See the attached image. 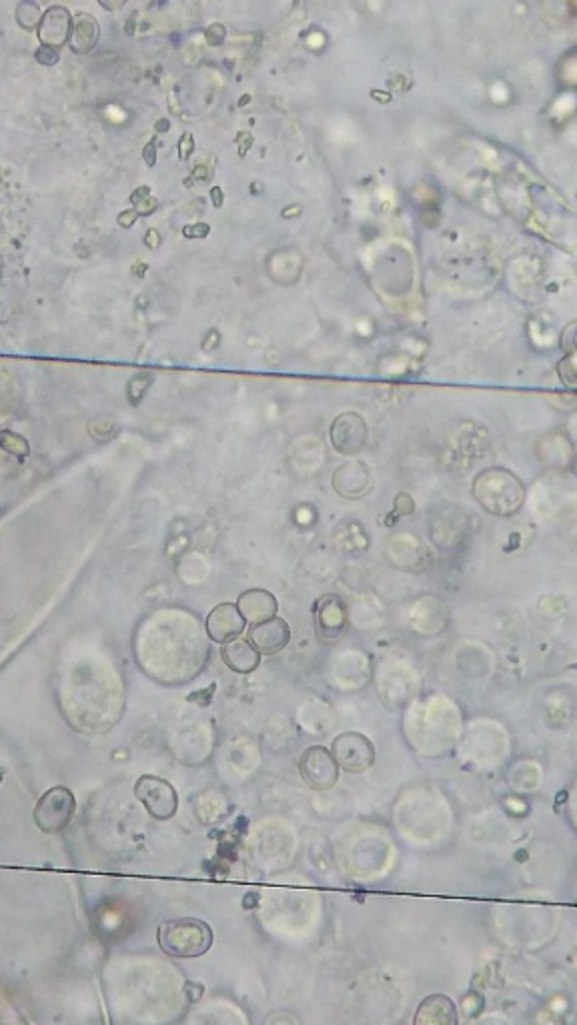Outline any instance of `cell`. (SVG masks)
<instances>
[{
	"instance_id": "cell-1",
	"label": "cell",
	"mask_w": 577,
	"mask_h": 1025,
	"mask_svg": "<svg viewBox=\"0 0 577 1025\" xmlns=\"http://www.w3.org/2000/svg\"><path fill=\"white\" fill-rule=\"evenodd\" d=\"M523 495L525 491L521 481L505 469L483 471L473 481V497L491 515L509 517L517 513L521 509Z\"/></svg>"
},
{
	"instance_id": "cell-2",
	"label": "cell",
	"mask_w": 577,
	"mask_h": 1025,
	"mask_svg": "<svg viewBox=\"0 0 577 1025\" xmlns=\"http://www.w3.org/2000/svg\"><path fill=\"white\" fill-rule=\"evenodd\" d=\"M157 941L171 957H201L213 945V929L201 919H171L159 925Z\"/></svg>"
},
{
	"instance_id": "cell-3",
	"label": "cell",
	"mask_w": 577,
	"mask_h": 1025,
	"mask_svg": "<svg viewBox=\"0 0 577 1025\" xmlns=\"http://www.w3.org/2000/svg\"><path fill=\"white\" fill-rule=\"evenodd\" d=\"M77 809L75 795L67 787H53L49 789L37 803L35 809V823L45 833H61L69 827L73 815Z\"/></svg>"
},
{
	"instance_id": "cell-4",
	"label": "cell",
	"mask_w": 577,
	"mask_h": 1025,
	"mask_svg": "<svg viewBox=\"0 0 577 1025\" xmlns=\"http://www.w3.org/2000/svg\"><path fill=\"white\" fill-rule=\"evenodd\" d=\"M135 797L145 805L151 817L159 821L171 819L179 809V795L175 787L161 777L143 775L135 783Z\"/></svg>"
},
{
	"instance_id": "cell-5",
	"label": "cell",
	"mask_w": 577,
	"mask_h": 1025,
	"mask_svg": "<svg viewBox=\"0 0 577 1025\" xmlns=\"http://www.w3.org/2000/svg\"><path fill=\"white\" fill-rule=\"evenodd\" d=\"M329 751L333 753L339 769H345L347 773L367 771L375 763V747L371 739L355 731L337 735Z\"/></svg>"
},
{
	"instance_id": "cell-6",
	"label": "cell",
	"mask_w": 577,
	"mask_h": 1025,
	"mask_svg": "<svg viewBox=\"0 0 577 1025\" xmlns=\"http://www.w3.org/2000/svg\"><path fill=\"white\" fill-rule=\"evenodd\" d=\"M299 773L303 781L317 791H327L339 781V765L333 753L323 745L307 747L299 757Z\"/></svg>"
},
{
	"instance_id": "cell-7",
	"label": "cell",
	"mask_w": 577,
	"mask_h": 1025,
	"mask_svg": "<svg viewBox=\"0 0 577 1025\" xmlns=\"http://www.w3.org/2000/svg\"><path fill=\"white\" fill-rule=\"evenodd\" d=\"M315 631L321 643L341 641L349 629V611L339 595H323L315 603Z\"/></svg>"
},
{
	"instance_id": "cell-8",
	"label": "cell",
	"mask_w": 577,
	"mask_h": 1025,
	"mask_svg": "<svg viewBox=\"0 0 577 1025\" xmlns=\"http://www.w3.org/2000/svg\"><path fill=\"white\" fill-rule=\"evenodd\" d=\"M329 437H331L333 449L339 455L355 457V455H359L367 447L369 429H367L365 419L359 413L349 411V413H341L331 423Z\"/></svg>"
},
{
	"instance_id": "cell-9",
	"label": "cell",
	"mask_w": 577,
	"mask_h": 1025,
	"mask_svg": "<svg viewBox=\"0 0 577 1025\" xmlns=\"http://www.w3.org/2000/svg\"><path fill=\"white\" fill-rule=\"evenodd\" d=\"M71 33H73V17H71L69 9H65L63 5H55L43 13L41 25L37 29L41 47L61 51L69 45Z\"/></svg>"
},
{
	"instance_id": "cell-10",
	"label": "cell",
	"mask_w": 577,
	"mask_h": 1025,
	"mask_svg": "<svg viewBox=\"0 0 577 1025\" xmlns=\"http://www.w3.org/2000/svg\"><path fill=\"white\" fill-rule=\"evenodd\" d=\"M245 627H247V621L243 619V615L235 603L217 605L205 621L207 635L215 643H221V645L239 639L245 633Z\"/></svg>"
},
{
	"instance_id": "cell-11",
	"label": "cell",
	"mask_w": 577,
	"mask_h": 1025,
	"mask_svg": "<svg viewBox=\"0 0 577 1025\" xmlns=\"http://www.w3.org/2000/svg\"><path fill=\"white\" fill-rule=\"evenodd\" d=\"M291 641V627L281 617H271L263 623L251 625L249 629V643L261 653V655H275L283 651Z\"/></svg>"
},
{
	"instance_id": "cell-12",
	"label": "cell",
	"mask_w": 577,
	"mask_h": 1025,
	"mask_svg": "<svg viewBox=\"0 0 577 1025\" xmlns=\"http://www.w3.org/2000/svg\"><path fill=\"white\" fill-rule=\"evenodd\" d=\"M413 1025H459V1015L453 999L443 993L427 995L415 1011Z\"/></svg>"
},
{
	"instance_id": "cell-13",
	"label": "cell",
	"mask_w": 577,
	"mask_h": 1025,
	"mask_svg": "<svg viewBox=\"0 0 577 1025\" xmlns=\"http://www.w3.org/2000/svg\"><path fill=\"white\" fill-rule=\"evenodd\" d=\"M235 605L241 611L243 619L251 625H257V623H263V621L275 617L277 609H279L277 597L265 589H249V591L241 593Z\"/></svg>"
},
{
	"instance_id": "cell-14",
	"label": "cell",
	"mask_w": 577,
	"mask_h": 1025,
	"mask_svg": "<svg viewBox=\"0 0 577 1025\" xmlns=\"http://www.w3.org/2000/svg\"><path fill=\"white\" fill-rule=\"evenodd\" d=\"M221 659L231 671L239 675H249L261 665V653L249 643V639L243 637L225 643L221 649Z\"/></svg>"
},
{
	"instance_id": "cell-15",
	"label": "cell",
	"mask_w": 577,
	"mask_h": 1025,
	"mask_svg": "<svg viewBox=\"0 0 577 1025\" xmlns=\"http://www.w3.org/2000/svg\"><path fill=\"white\" fill-rule=\"evenodd\" d=\"M101 41V25L89 13H79L73 17V33L69 47L75 55H89L97 49Z\"/></svg>"
},
{
	"instance_id": "cell-16",
	"label": "cell",
	"mask_w": 577,
	"mask_h": 1025,
	"mask_svg": "<svg viewBox=\"0 0 577 1025\" xmlns=\"http://www.w3.org/2000/svg\"><path fill=\"white\" fill-rule=\"evenodd\" d=\"M153 381H155V375L149 373V371L133 375L129 379V383H127V401H129V405L139 407L143 403V399L147 397V393L151 391Z\"/></svg>"
},
{
	"instance_id": "cell-17",
	"label": "cell",
	"mask_w": 577,
	"mask_h": 1025,
	"mask_svg": "<svg viewBox=\"0 0 577 1025\" xmlns=\"http://www.w3.org/2000/svg\"><path fill=\"white\" fill-rule=\"evenodd\" d=\"M15 19H17V25L27 31V33H33L39 29L41 25V19H43V11L37 3H33V0H23V3L17 5V11H15Z\"/></svg>"
},
{
	"instance_id": "cell-18",
	"label": "cell",
	"mask_w": 577,
	"mask_h": 1025,
	"mask_svg": "<svg viewBox=\"0 0 577 1025\" xmlns=\"http://www.w3.org/2000/svg\"><path fill=\"white\" fill-rule=\"evenodd\" d=\"M0 449H5L7 453H11L15 457H21V459L29 457V453H31L29 441L23 435H19L15 431H9V429L7 431H0Z\"/></svg>"
},
{
	"instance_id": "cell-19",
	"label": "cell",
	"mask_w": 577,
	"mask_h": 1025,
	"mask_svg": "<svg viewBox=\"0 0 577 1025\" xmlns=\"http://www.w3.org/2000/svg\"><path fill=\"white\" fill-rule=\"evenodd\" d=\"M131 205H133L131 209L139 217H149V215H153L159 209V201L151 195V187L135 189V193L131 195Z\"/></svg>"
},
{
	"instance_id": "cell-20",
	"label": "cell",
	"mask_w": 577,
	"mask_h": 1025,
	"mask_svg": "<svg viewBox=\"0 0 577 1025\" xmlns=\"http://www.w3.org/2000/svg\"><path fill=\"white\" fill-rule=\"evenodd\" d=\"M557 373H559L561 381H563L569 389H573V387H575V355L565 357V359L557 365Z\"/></svg>"
},
{
	"instance_id": "cell-21",
	"label": "cell",
	"mask_w": 577,
	"mask_h": 1025,
	"mask_svg": "<svg viewBox=\"0 0 577 1025\" xmlns=\"http://www.w3.org/2000/svg\"><path fill=\"white\" fill-rule=\"evenodd\" d=\"M225 39H227V27H225V25H221V23L211 25V27L207 29V33H205V41H207V45H209V47H215V49L223 47V45H225Z\"/></svg>"
},
{
	"instance_id": "cell-22",
	"label": "cell",
	"mask_w": 577,
	"mask_h": 1025,
	"mask_svg": "<svg viewBox=\"0 0 577 1025\" xmlns=\"http://www.w3.org/2000/svg\"><path fill=\"white\" fill-rule=\"evenodd\" d=\"M89 431L95 439L99 441H109L111 437H115V431H117V425L111 423V421H99V423H91L89 425Z\"/></svg>"
},
{
	"instance_id": "cell-23",
	"label": "cell",
	"mask_w": 577,
	"mask_h": 1025,
	"mask_svg": "<svg viewBox=\"0 0 577 1025\" xmlns=\"http://www.w3.org/2000/svg\"><path fill=\"white\" fill-rule=\"evenodd\" d=\"M211 235V225L209 223H193V225H185L183 227V237L189 239V241H203Z\"/></svg>"
},
{
	"instance_id": "cell-24",
	"label": "cell",
	"mask_w": 577,
	"mask_h": 1025,
	"mask_svg": "<svg viewBox=\"0 0 577 1025\" xmlns=\"http://www.w3.org/2000/svg\"><path fill=\"white\" fill-rule=\"evenodd\" d=\"M35 61H37L39 65H43V67H55V65H59L61 55H59V51H53V49L41 47V49H37V53H35Z\"/></svg>"
},
{
	"instance_id": "cell-25",
	"label": "cell",
	"mask_w": 577,
	"mask_h": 1025,
	"mask_svg": "<svg viewBox=\"0 0 577 1025\" xmlns=\"http://www.w3.org/2000/svg\"><path fill=\"white\" fill-rule=\"evenodd\" d=\"M177 151H179L181 161H189L195 153V137L191 133H185L177 145Z\"/></svg>"
},
{
	"instance_id": "cell-26",
	"label": "cell",
	"mask_w": 577,
	"mask_h": 1025,
	"mask_svg": "<svg viewBox=\"0 0 577 1025\" xmlns=\"http://www.w3.org/2000/svg\"><path fill=\"white\" fill-rule=\"evenodd\" d=\"M573 333H575V323H569L563 331V337H561V349L565 353V357L569 355H575V339H573Z\"/></svg>"
},
{
	"instance_id": "cell-27",
	"label": "cell",
	"mask_w": 577,
	"mask_h": 1025,
	"mask_svg": "<svg viewBox=\"0 0 577 1025\" xmlns=\"http://www.w3.org/2000/svg\"><path fill=\"white\" fill-rule=\"evenodd\" d=\"M235 143H237V147H239V157H241V159H245V157H247V153L253 149L255 139H253V135H251V133L243 131V133H239V135H237Z\"/></svg>"
},
{
	"instance_id": "cell-28",
	"label": "cell",
	"mask_w": 577,
	"mask_h": 1025,
	"mask_svg": "<svg viewBox=\"0 0 577 1025\" xmlns=\"http://www.w3.org/2000/svg\"><path fill=\"white\" fill-rule=\"evenodd\" d=\"M219 345H221V333H219L217 329H211V331L205 335V339H203V343H201V349H203L205 353H213V351H217V349H219Z\"/></svg>"
},
{
	"instance_id": "cell-29",
	"label": "cell",
	"mask_w": 577,
	"mask_h": 1025,
	"mask_svg": "<svg viewBox=\"0 0 577 1025\" xmlns=\"http://www.w3.org/2000/svg\"><path fill=\"white\" fill-rule=\"evenodd\" d=\"M157 151H159L157 137H153V139L145 145V149H143V159H145L147 167H151V169L157 165Z\"/></svg>"
},
{
	"instance_id": "cell-30",
	"label": "cell",
	"mask_w": 577,
	"mask_h": 1025,
	"mask_svg": "<svg viewBox=\"0 0 577 1025\" xmlns=\"http://www.w3.org/2000/svg\"><path fill=\"white\" fill-rule=\"evenodd\" d=\"M137 221H139V215H137L133 209L123 211V213H119V217H117V223H119L123 229H131V227H135V225H137Z\"/></svg>"
},
{
	"instance_id": "cell-31",
	"label": "cell",
	"mask_w": 577,
	"mask_h": 1025,
	"mask_svg": "<svg viewBox=\"0 0 577 1025\" xmlns=\"http://www.w3.org/2000/svg\"><path fill=\"white\" fill-rule=\"evenodd\" d=\"M161 241H163V239H161V233H159L157 229H149V231L145 233V239H143L145 247H147V249H151V251L159 249V247H161Z\"/></svg>"
},
{
	"instance_id": "cell-32",
	"label": "cell",
	"mask_w": 577,
	"mask_h": 1025,
	"mask_svg": "<svg viewBox=\"0 0 577 1025\" xmlns=\"http://www.w3.org/2000/svg\"><path fill=\"white\" fill-rule=\"evenodd\" d=\"M191 177H193L195 181L205 183V181H209V179L213 177V171H211L207 165H197V167L191 171Z\"/></svg>"
},
{
	"instance_id": "cell-33",
	"label": "cell",
	"mask_w": 577,
	"mask_h": 1025,
	"mask_svg": "<svg viewBox=\"0 0 577 1025\" xmlns=\"http://www.w3.org/2000/svg\"><path fill=\"white\" fill-rule=\"evenodd\" d=\"M293 1017H295V1015H291V1013H275V1015H271V1017L267 1019V1023H265V1025H289V1021H291ZM293 1025H299V1021H295Z\"/></svg>"
},
{
	"instance_id": "cell-34",
	"label": "cell",
	"mask_w": 577,
	"mask_h": 1025,
	"mask_svg": "<svg viewBox=\"0 0 577 1025\" xmlns=\"http://www.w3.org/2000/svg\"><path fill=\"white\" fill-rule=\"evenodd\" d=\"M209 197H211V203H213L215 209H221L225 205V193H223L221 187H213L209 191Z\"/></svg>"
},
{
	"instance_id": "cell-35",
	"label": "cell",
	"mask_w": 577,
	"mask_h": 1025,
	"mask_svg": "<svg viewBox=\"0 0 577 1025\" xmlns=\"http://www.w3.org/2000/svg\"><path fill=\"white\" fill-rule=\"evenodd\" d=\"M371 99L377 101V103H383V105H389L393 101L391 93H385V91H379V89H373L371 91Z\"/></svg>"
},
{
	"instance_id": "cell-36",
	"label": "cell",
	"mask_w": 577,
	"mask_h": 1025,
	"mask_svg": "<svg viewBox=\"0 0 577 1025\" xmlns=\"http://www.w3.org/2000/svg\"><path fill=\"white\" fill-rule=\"evenodd\" d=\"M301 215H303V207L301 205H291V207H285L281 211L283 219H293V217H301Z\"/></svg>"
},
{
	"instance_id": "cell-37",
	"label": "cell",
	"mask_w": 577,
	"mask_h": 1025,
	"mask_svg": "<svg viewBox=\"0 0 577 1025\" xmlns=\"http://www.w3.org/2000/svg\"><path fill=\"white\" fill-rule=\"evenodd\" d=\"M155 131H157V135H165V133H169V131H171V121H169V119H159V121L155 123Z\"/></svg>"
},
{
	"instance_id": "cell-38",
	"label": "cell",
	"mask_w": 577,
	"mask_h": 1025,
	"mask_svg": "<svg viewBox=\"0 0 577 1025\" xmlns=\"http://www.w3.org/2000/svg\"><path fill=\"white\" fill-rule=\"evenodd\" d=\"M147 269H149V267H147V263L137 261V263H135V267H133V273H135L139 279H143V277L147 275Z\"/></svg>"
},
{
	"instance_id": "cell-39",
	"label": "cell",
	"mask_w": 577,
	"mask_h": 1025,
	"mask_svg": "<svg viewBox=\"0 0 577 1025\" xmlns=\"http://www.w3.org/2000/svg\"><path fill=\"white\" fill-rule=\"evenodd\" d=\"M249 191H251V195H263L265 185H263L261 181H253V183L249 185Z\"/></svg>"
},
{
	"instance_id": "cell-40",
	"label": "cell",
	"mask_w": 577,
	"mask_h": 1025,
	"mask_svg": "<svg viewBox=\"0 0 577 1025\" xmlns=\"http://www.w3.org/2000/svg\"><path fill=\"white\" fill-rule=\"evenodd\" d=\"M135 21H137V19H135V15L131 17V21H127V27H125L127 35H135Z\"/></svg>"
},
{
	"instance_id": "cell-41",
	"label": "cell",
	"mask_w": 577,
	"mask_h": 1025,
	"mask_svg": "<svg viewBox=\"0 0 577 1025\" xmlns=\"http://www.w3.org/2000/svg\"><path fill=\"white\" fill-rule=\"evenodd\" d=\"M249 103H251V95H243V99L239 101V107H245V105H249Z\"/></svg>"
},
{
	"instance_id": "cell-42",
	"label": "cell",
	"mask_w": 577,
	"mask_h": 1025,
	"mask_svg": "<svg viewBox=\"0 0 577 1025\" xmlns=\"http://www.w3.org/2000/svg\"><path fill=\"white\" fill-rule=\"evenodd\" d=\"M3 775H5V771H3V769H0V781H3Z\"/></svg>"
}]
</instances>
